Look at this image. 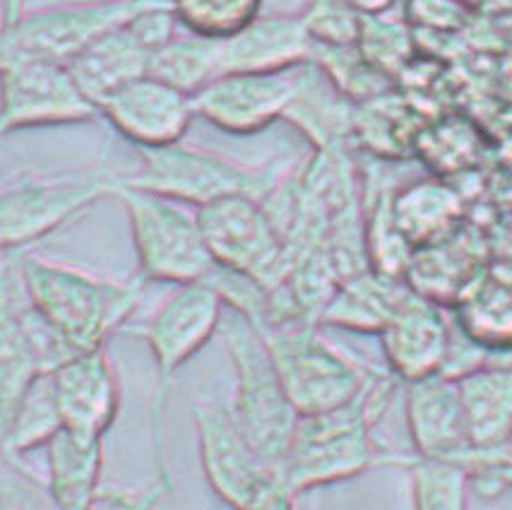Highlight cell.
I'll use <instances>...</instances> for the list:
<instances>
[{
    "instance_id": "1",
    "label": "cell",
    "mask_w": 512,
    "mask_h": 510,
    "mask_svg": "<svg viewBox=\"0 0 512 510\" xmlns=\"http://www.w3.org/2000/svg\"><path fill=\"white\" fill-rule=\"evenodd\" d=\"M397 381L392 373L371 371L361 395L330 412L299 417L294 436L277 467V484L299 496L318 486L347 482L385 462L373 441Z\"/></svg>"
},
{
    "instance_id": "2",
    "label": "cell",
    "mask_w": 512,
    "mask_h": 510,
    "mask_svg": "<svg viewBox=\"0 0 512 510\" xmlns=\"http://www.w3.org/2000/svg\"><path fill=\"white\" fill-rule=\"evenodd\" d=\"M15 265L29 304L75 354L106 347L125 330L147 284L140 275L118 282L37 253H17Z\"/></svg>"
},
{
    "instance_id": "3",
    "label": "cell",
    "mask_w": 512,
    "mask_h": 510,
    "mask_svg": "<svg viewBox=\"0 0 512 510\" xmlns=\"http://www.w3.org/2000/svg\"><path fill=\"white\" fill-rule=\"evenodd\" d=\"M224 313L222 294L210 280H202L176 287L157 306V311L133 330L147 342L157 369V388L150 405V434L154 465L166 491H171V477L164 448V414L169 405L171 383L190 359L198 357L210 345L212 337L222 328Z\"/></svg>"
},
{
    "instance_id": "4",
    "label": "cell",
    "mask_w": 512,
    "mask_h": 510,
    "mask_svg": "<svg viewBox=\"0 0 512 510\" xmlns=\"http://www.w3.org/2000/svg\"><path fill=\"white\" fill-rule=\"evenodd\" d=\"M171 0H82L5 17L0 27V75L29 63L68 65L89 44Z\"/></svg>"
},
{
    "instance_id": "5",
    "label": "cell",
    "mask_w": 512,
    "mask_h": 510,
    "mask_svg": "<svg viewBox=\"0 0 512 510\" xmlns=\"http://www.w3.org/2000/svg\"><path fill=\"white\" fill-rule=\"evenodd\" d=\"M287 174L279 164L250 166L205 147L176 142L159 150H140V166L121 176V181L200 210L231 195L265 200Z\"/></svg>"
},
{
    "instance_id": "6",
    "label": "cell",
    "mask_w": 512,
    "mask_h": 510,
    "mask_svg": "<svg viewBox=\"0 0 512 510\" xmlns=\"http://www.w3.org/2000/svg\"><path fill=\"white\" fill-rule=\"evenodd\" d=\"M219 332L234 366L231 414L250 446L277 472L301 414L291 405L260 332L234 311L222 320Z\"/></svg>"
},
{
    "instance_id": "7",
    "label": "cell",
    "mask_w": 512,
    "mask_h": 510,
    "mask_svg": "<svg viewBox=\"0 0 512 510\" xmlns=\"http://www.w3.org/2000/svg\"><path fill=\"white\" fill-rule=\"evenodd\" d=\"M121 176L97 166L25 174L0 186V258L25 253L106 198H116Z\"/></svg>"
},
{
    "instance_id": "8",
    "label": "cell",
    "mask_w": 512,
    "mask_h": 510,
    "mask_svg": "<svg viewBox=\"0 0 512 510\" xmlns=\"http://www.w3.org/2000/svg\"><path fill=\"white\" fill-rule=\"evenodd\" d=\"M116 200L128 215L142 280L176 287L210 280L214 263L205 246L198 212L162 195L125 186L123 181Z\"/></svg>"
},
{
    "instance_id": "9",
    "label": "cell",
    "mask_w": 512,
    "mask_h": 510,
    "mask_svg": "<svg viewBox=\"0 0 512 510\" xmlns=\"http://www.w3.org/2000/svg\"><path fill=\"white\" fill-rule=\"evenodd\" d=\"M258 332L301 417L349 405L361 395L373 371L332 345L318 323L277 325Z\"/></svg>"
},
{
    "instance_id": "10",
    "label": "cell",
    "mask_w": 512,
    "mask_h": 510,
    "mask_svg": "<svg viewBox=\"0 0 512 510\" xmlns=\"http://www.w3.org/2000/svg\"><path fill=\"white\" fill-rule=\"evenodd\" d=\"M195 212L214 268L250 277L267 292L287 280V248L263 200L231 195Z\"/></svg>"
},
{
    "instance_id": "11",
    "label": "cell",
    "mask_w": 512,
    "mask_h": 510,
    "mask_svg": "<svg viewBox=\"0 0 512 510\" xmlns=\"http://www.w3.org/2000/svg\"><path fill=\"white\" fill-rule=\"evenodd\" d=\"M202 474L219 501L231 510H250L277 486L275 467L238 429L229 405L200 400L193 407Z\"/></svg>"
},
{
    "instance_id": "12",
    "label": "cell",
    "mask_w": 512,
    "mask_h": 510,
    "mask_svg": "<svg viewBox=\"0 0 512 510\" xmlns=\"http://www.w3.org/2000/svg\"><path fill=\"white\" fill-rule=\"evenodd\" d=\"M99 109L82 94L68 65L29 63L0 75V140L27 128L92 123Z\"/></svg>"
},
{
    "instance_id": "13",
    "label": "cell",
    "mask_w": 512,
    "mask_h": 510,
    "mask_svg": "<svg viewBox=\"0 0 512 510\" xmlns=\"http://www.w3.org/2000/svg\"><path fill=\"white\" fill-rule=\"evenodd\" d=\"M299 68L287 73H226L214 77L193 97L195 116L229 135L263 133L272 123L284 121Z\"/></svg>"
},
{
    "instance_id": "14",
    "label": "cell",
    "mask_w": 512,
    "mask_h": 510,
    "mask_svg": "<svg viewBox=\"0 0 512 510\" xmlns=\"http://www.w3.org/2000/svg\"><path fill=\"white\" fill-rule=\"evenodd\" d=\"M452 340L455 323L450 308L416 294L414 289L397 308L388 328L380 332L385 364L402 385L443 373Z\"/></svg>"
},
{
    "instance_id": "15",
    "label": "cell",
    "mask_w": 512,
    "mask_h": 510,
    "mask_svg": "<svg viewBox=\"0 0 512 510\" xmlns=\"http://www.w3.org/2000/svg\"><path fill=\"white\" fill-rule=\"evenodd\" d=\"M99 116L106 118L118 135L133 142L138 152L183 142L198 118L193 97L152 75L130 82L106 99Z\"/></svg>"
},
{
    "instance_id": "16",
    "label": "cell",
    "mask_w": 512,
    "mask_h": 510,
    "mask_svg": "<svg viewBox=\"0 0 512 510\" xmlns=\"http://www.w3.org/2000/svg\"><path fill=\"white\" fill-rule=\"evenodd\" d=\"M63 429L104 438L121 412V378L106 347L82 352L51 373Z\"/></svg>"
},
{
    "instance_id": "17",
    "label": "cell",
    "mask_w": 512,
    "mask_h": 510,
    "mask_svg": "<svg viewBox=\"0 0 512 510\" xmlns=\"http://www.w3.org/2000/svg\"><path fill=\"white\" fill-rule=\"evenodd\" d=\"M404 419L416 458L462 462L472 450L455 378L438 373L404 385Z\"/></svg>"
},
{
    "instance_id": "18",
    "label": "cell",
    "mask_w": 512,
    "mask_h": 510,
    "mask_svg": "<svg viewBox=\"0 0 512 510\" xmlns=\"http://www.w3.org/2000/svg\"><path fill=\"white\" fill-rule=\"evenodd\" d=\"M493 260V246L484 231L464 219L440 239L414 248L404 282L416 294L450 308L472 277Z\"/></svg>"
},
{
    "instance_id": "19",
    "label": "cell",
    "mask_w": 512,
    "mask_h": 510,
    "mask_svg": "<svg viewBox=\"0 0 512 510\" xmlns=\"http://www.w3.org/2000/svg\"><path fill=\"white\" fill-rule=\"evenodd\" d=\"M450 316L486 359H512V263H486L452 301Z\"/></svg>"
},
{
    "instance_id": "20",
    "label": "cell",
    "mask_w": 512,
    "mask_h": 510,
    "mask_svg": "<svg viewBox=\"0 0 512 510\" xmlns=\"http://www.w3.org/2000/svg\"><path fill=\"white\" fill-rule=\"evenodd\" d=\"M313 58L301 15H260L234 37L219 41V75L287 73Z\"/></svg>"
},
{
    "instance_id": "21",
    "label": "cell",
    "mask_w": 512,
    "mask_h": 510,
    "mask_svg": "<svg viewBox=\"0 0 512 510\" xmlns=\"http://www.w3.org/2000/svg\"><path fill=\"white\" fill-rule=\"evenodd\" d=\"M356 104L332 85V80L313 61L296 70V90L284 121H289L315 152L347 147L354 133Z\"/></svg>"
},
{
    "instance_id": "22",
    "label": "cell",
    "mask_w": 512,
    "mask_h": 510,
    "mask_svg": "<svg viewBox=\"0 0 512 510\" xmlns=\"http://www.w3.org/2000/svg\"><path fill=\"white\" fill-rule=\"evenodd\" d=\"M150 61L152 51L142 44L128 22L89 44L68 63V70L82 94L101 109V104L125 85L150 75Z\"/></svg>"
},
{
    "instance_id": "23",
    "label": "cell",
    "mask_w": 512,
    "mask_h": 510,
    "mask_svg": "<svg viewBox=\"0 0 512 510\" xmlns=\"http://www.w3.org/2000/svg\"><path fill=\"white\" fill-rule=\"evenodd\" d=\"M409 292L412 287L402 277H390L368 268L339 282L332 299L320 313L318 325L380 337Z\"/></svg>"
},
{
    "instance_id": "24",
    "label": "cell",
    "mask_w": 512,
    "mask_h": 510,
    "mask_svg": "<svg viewBox=\"0 0 512 510\" xmlns=\"http://www.w3.org/2000/svg\"><path fill=\"white\" fill-rule=\"evenodd\" d=\"M455 381L472 450L503 446L512 436V359H486Z\"/></svg>"
},
{
    "instance_id": "25",
    "label": "cell",
    "mask_w": 512,
    "mask_h": 510,
    "mask_svg": "<svg viewBox=\"0 0 512 510\" xmlns=\"http://www.w3.org/2000/svg\"><path fill=\"white\" fill-rule=\"evenodd\" d=\"M49 486L58 510H89L101 491L104 470V438L58 431L46 446Z\"/></svg>"
},
{
    "instance_id": "26",
    "label": "cell",
    "mask_w": 512,
    "mask_h": 510,
    "mask_svg": "<svg viewBox=\"0 0 512 510\" xmlns=\"http://www.w3.org/2000/svg\"><path fill=\"white\" fill-rule=\"evenodd\" d=\"M397 227L412 248L440 239L464 222V203L443 179L428 176L395 191L392 198Z\"/></svg>"
},
{
    "instance_id": "27",
    "label": "cell",
    "mask_w": 512,
    "mask_h": 510,
    "mask_svg": "<svg viewBox=\"0 0 512 510\" xmlns=\"http://www.w3.org/2000/svg\"><path fill=\"white\" fill-rule=\"evenodd\" d=\"M421 130L424 128L416 123L414 106L388 92L371 102L356 104L351 140L359 142L373 159H404L416 152Z\"/></svg>"
},
{
    "instance_id": "28",
    "label": "cell",
    "mask_w": 512,
    "mask_h": 510,
    "mask_svg": "<svg viewBox=\"0 0 512 510\" xmlns=\"http://www.w3.org/2000/svg\"><path fill=\"white\" fill-rule=\"evenodd\" d=\"M41 373L44 371L20 328V320L0 287V443Z\"/></svg>"
},
{
    "instance_id": "29",
    "label": "cell",
    "mask_w": 512,
    "mask_h": 510,
    "mask_svg": "<svg viewBox=\"0 0 512 510\" xmlns=\"http://www.w3.org/2000/svg\"><path fill=\"white\" fill-rule=\"evenodd\" d=\"M150 75L195 97L214 77H219V41L176 34L169 44L152 53Z\"/></svg>"
},
{
    "instance_id": "30",
    "label": "cell",
    "mask_w": 512,
    "mask_h": 510,
    "mask_svg": "<svg viewBox=\"0 0 512 510\" xmlns=\"http://www.w3.org/2000/svg\"><path fill=\"white\" fill-rule=\"evenodd\" d=\"M58 431H63V417L58 409L56 390H53L51 373H41L17 409L0 448L8 458H20L32 450L49 446Z\"/></svg>"
},
{
    "instance_id": "31",
    "label": "cell",
    "mask_w": 512,
    "mask_h": 510,
    "mask_svg": "<svg viewBox=\"0 0 512 510\" xmlns=\"http://www.w3.org/2000/svg\"><path fill=\"white\" fill-rule=\"evenodd\" d=\"M395 465L409 470L414 510H469L472 477L460 462L424 460V458H390Z\"/></svg>"
},
{
    "instance_id": "32",
    "label": "cell",
    "mask_w": 512,
    "mask_h": 510,
    "mask_svg": "<svg viewBox=\"0 0 512 510\" xmlns=\"http://www.w3.org/2000/svg\"><path fill=\"white\" fill-rule=\"evenodd\" d=\"M356 46L373 68L395 80L412 61V29L404 17L392 15L390 8L363 13Z\"/></svg>"
},
{
    "instance_id": "33",
    "label": "cell",
    "mask_w": 512,
    "mask_h": 510,
    "mask_svg": "<svg viewBox=\"0 0 512 510\" xmlns=\"http://www.w3.org/2000/svg\"><path fill=\"white\" fill-rule=\"evenodd\" d=\"M311 61L354 104L392 92V80L363 58L359 46H313Z\"/></svg>"
},
{
    "instance_id": "34",
    "label": "cell",
    "mask_w": 512,
    "mask_h": 510,
    "mask_svg": "<svg viewBox=\"0 0 512 510\" xmlns=\"http://www.w3.org/2000/svg\"><path fill=\"white\" fill-rule=\"evenodd\" d=\"M265 0H171L178 25L205 39H229L263 15Z\"/></svg>"
},
{
    "instance_id": "35",
    "label": "cell",
    "mask_w": 512,
    "mask_h": 510,
    "mask_svg": "<svg viewBox=\"0 0 512 510\" xmlns=\"http://www.w3.org/2000/svg\"><path fill=\"white\" fill-rule=\"evenodd\" d=\"M301 20L313 46H354L363 13L349 0H311Z\"/></svg>"
},
{
    "instance_id": "36",
    "label": "cell",
    "mask_w": 512,
    "mask_h": 510,
    "mask_svg": "<svg viewBox=\"0 0 512 510\" xmlns=\"http://www.w3.org/2000/svg\"><path fill=\"white\" fill-rule=\"evenodd\" d=\"M0 510H58L49 486L22 470L15 458L0 462Z\"/></svg>"
},
{
    "instance_id": "37",
    "label": "cell",
    "mask_w": 512,
    "mask_h": 510,
    "mask_svg": "<svg viewBox=\"0 0 512 510\" xmlns=\"http://www.w3.org/2000/svg\"><path fill=\"white\" fill-rule=\"evenodd\" d=\"M164 486H154L150 491H118V489H101L94 498L89 510H152L159 501Z\"/></svg>"
},
{
    "instance_id": "38",
    "label": "cell",
    "mask_w": 512,
    "mask_h": 510,
    "mask_svg": "<svg viewBox=\"0 0 512 510\" xmlns=\"http://www.w3.org/2000/svg\"><path fill=\"white\" fill-rule=\"evenodd\" d=\"M460 465H464V467L498 465V467H508V470H512V436L503 443V446H498V448L469 450V455L460 462Z\"/></svg>"
},
{
    "instance_id": "39",
    "label": "cell",
    "mask_w": 512,
    "mask_h": 510,
    "mask_svg": "<svg viewBox=\"0 0 512 510\" xmlns=\"http://www.w3.org/2000/svg\"><path fill=\"white\" fill-rule=\"evenodd\" d=\"M250 510H296V496L277 484L275 489L267 491Z\"/></svg>"
},
{
    "instance_id": "40",
    "label": "cell",
    "mask_w": 512,
    "mask_h": 510,
    "mask_svg": "<svg viewBox=\"0 0 512 510\" xmlns=\"http://www.w3.org/2000/svg\"><path fill=\"white\" fill-rule=\"evenodd\" d=\"M3 458H5V453H3V448H0V462H3Z\"/></svg>"
},
{
    "instance_id": "41",
    "label": "cell",
    "mask_w": 512,
    "mask_h": 510,
    "mask_svg": "<svg viewBox=\"0 0 512 510\" xmlns=\"http://www.w3.org/2000/svg\"><path fill=\"white\" fill-rule=\"evenodd\" d=\"M0 265H3V258H0Z\"/></svg>"
}]
</instances>
